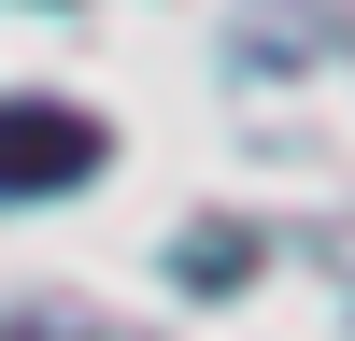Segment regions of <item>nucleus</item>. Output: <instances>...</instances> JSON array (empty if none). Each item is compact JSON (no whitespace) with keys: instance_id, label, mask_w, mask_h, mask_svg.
Listing matches in <instances>:
<instances>
[{"instance_id":"1","label":"nucleus","mask_w":355,"mask_h":341,"mask_svg":"<svg viewBox=\"0 0 355 341\" xmlns=\"http://www.w3.org/2000/svg\"><path fill=\"white\" fill-rule=\"evenodd\" d=\"M100 157H114L100 114H71V100H0V199H71Z\"/></svg>"}]
</instances>
